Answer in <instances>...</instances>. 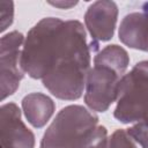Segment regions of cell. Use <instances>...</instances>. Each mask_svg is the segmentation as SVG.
Wrapping results in <instances>:
<instances>
[{
  "label": "cell",
  "mask_w": 148,
  "mask_h": 148,
  "mask_svg": "<svg viewBox=\"0 0 148 148\" xmlns=\"http://www.w3.org/2000/svg\"><path fill=\"white\" fill-rule=\"evenodd\" d=\"M21 68L57 98L75 101L82 96L90 69V46L80 21L45 17L28 32Z\"/></svg>",
  "instance_id": "cell-1"
},
{
  "label": "cell",
  "mask_w": 148,
  "mask_h": 148,
  "mask_svg": "<svg viewBox=\"0 0 148 148\" xmlns=\"http://www.w3.org/2000/svg\"><path fill=\"white\" fill-rule=\"evenodd\" d=\"M98 117L82 105L62 108L45 131L39 148H86Z\"/></svg>",
  "instance_id": "cell-2"
},
{
  "label": "cell",
  "mask_w": 148,
  "mask_h": 148,
  "mask_svg": "<svg viewBox=\"0 0 148 148\" xmlns=\"http://www.w3.org/2000/svg\"><path fill=\"white\" fill-rule=\"evenodd\" d=\"M148 113V61L138 62L124 74L118 86L113 117L123 123H139Z\"/></svg>",
  "instance_id": "cell-3"
},
{
  "label": "cell",
  "mask_w": 148,
  "mask_h": 148,
  "mask_svg": "<svg viewBox=\"0 0 148 148\" xmlns=\"http://www.w3.org/2000/svg\"><path fill=\"white\" fill-rule=\"evenodd\" d=\"M121 76L114 71L94 65L89 69L86 80L84 103L96 112H105L117 101L118 86Z\"/></svg>",
  "instance_id": "cell-4"
},
{
  "label": "cell",
  "mask_w": 148,
  "mask_h": 148,
  "mask_svg": "<svg viewBox=\"0 0 148 148\" xmlns=\"http://www.w3.org/2000/svg\"><path fill=\"white\" fill-rule=\"evenodd\" d=\"M0 43V82L1 99L3 101L17 90L20 82L24 76V72L21 68V52L24 37L18 31H12L3 35Z\"/></svg>",
  "instance_id": "cell-5"
},
{
  "label": "cell",
  "mask_w": 148,
  "mask_h": 148,
  "mask_svg": "<svg viewBox=\"0 0 148 148\" xmlns=\"http://www.w3.org/2000/svg\"><path fill=\"white\" fill-rule=\"evenodd\" d=\"M117 17L118 7L113 1H95L88 7L84 23L92 39L90 50L96 51L99 42H108L113 37Z\"/></svg>",
  "instance_id": "cell-6"
},
{
  "label": "cell",
  "mask_w": 148,
  "mask_h": 148,
  "mask_svg": "<svg viewBox=\"0 0 148 148\" xmlns=\"http://www.w3.org/2000/svg\"><path fill=\"white\" fill-rule=\"evenodd\" d=\"M0 148H34L35 135L21 119L15 103H6L0 110Z\"/></svg>",
  "instance_id": "cell-7"
},
{
  "label": "cell",
  "mask_w": 148,
  "mask_h": 148,
  "mask_svg": "<svg viewBox=\"0 0 148 148\" xmlns=\"http://www.w3.org/2000/svg\"><path fill=\"white\" fill-rule=\"evenodd\" d=\"M119 39L126 46L146 51L148 39V12H134L127 14L119 27Z\"/></svg>",
  "instance_id": "cell-8"
},
{
  "label": "cell",
  "mask_w": 148,
  "mask_h": 148,
  "mask_svg": "<svg viewBox=\"0 0 148 148\" xmlns=\"http://www.w3.org/2000/svg\"><path fill=\"white\" fill-rule=\"evenodd\" d=\"M54 102L42 92H31L23 97L22 110L24 117L36 128H42L54 113Z\"/></svg>",
  "instance_id": "cell-9"
},
{
  "label": "cell",
  "mask_w": 148,
  "mask_h": 148,
  "mask_svg": "<svg viewBox=\"0 0 148 148\" xmlns=\"http://www.w3.org/2000/svg\"><path fill=\"white\" fill-rule=\"evenodd\" d=\"M94 65L108 67L123 76L130 65V57L124 47L112 44L105 46L95 56Z\"/></svg>",
  "instance_id": "cell-10"
},
{
  "label": "cell",
  "mask_w": 148,
  "mask_h": 148,
  "mask_svg": "<svg viewBox=\"0 0 148 148\" xmlns=\"http://www.w3.org/2000/svg\"><path fill=\"white\" fill-rule=\"evenodd\" d=\"M127 133L142 148H148V113L141 121L135 123L130 127Z\"/></svg>",
  "instance_id": "cell-11"
},
{
  "label": "cell",
  "mask_w": 148,
  "mask_h": 148,
  "mask_svg": "<svg viewBox=\"0 0 148 148\" xmlns=\"http://www.w3.org/2000/svg\"><path fill=\"white\" fill-rule=\"evenodd\" d=\"M108 148H138V146L127 131L117 130L108 139Z\"/></svg>",
  "instance_id": "cell-12"
},
{
  "label": "cell",
  "mask_w": 148,
  "mask_h": 148,
  "mask_svg": "<svg viewBox=\"0 0 148 148\" xmlns=\"http://www.w3.org/2000/svg\"><path fill=\"white\" fill-rule=\"evenodd\" d=\"M108 132L102 125H98L89 138L86 148H108Z\"/></svg>",
  "instance_id": "cell-13"
},
{
  "label": "cell",
  "mask_w": 148,
  "mask_h": 148,
  "mask_svg": "<svg viewBox=\"0 0 148 148\" xmlns=\"http://www.w3.org/2000/svg\"><path fill=\"white\" fill-rule=\"evenodd\" d=\"M0 18H1L0 31L3 32L13 23L14 3L12 1H0Z\"/></svg>",
  "instance_id": "cell-14"
},
{
  "label": "cell",
  "mask_w": 148,
  "mask_h": 148,
  "mask_svg": "<svg viewBox=\"0 0 148 148\" xmlns=\"http://www.w3.org/2000/svg\"><path fill=\"white\" fill-rule=\"evenodd\" d=\"M49 3L61 9H68L71 7H74L77 3V1H49Z\"/></svg>",
  "instance_id": "cell-15"
},
{
  "label": "cell",
  "mask_w": 148,
  "mask_h": 148,
  "mask_svg": "<svg viewBox=\"0 0 148 148\" xmlns=\"http://www.w3.org/2000/svg\"><path fill=\"white\" fill-rule=\"evenodd\" d=\"M146 52H148V39H147V47H146Z\"/></svg>",
  "instance_id": "cell-16"
}]
</instances>
